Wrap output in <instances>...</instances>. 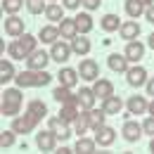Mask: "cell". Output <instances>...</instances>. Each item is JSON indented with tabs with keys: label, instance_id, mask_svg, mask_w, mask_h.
Instances as JSON below:
<instances>
[{
	"label": "cell",
	"instance_id": "cell-31",
	"mask_svg": "<svg viewBox=\"0 0 154 154\" xmlns=\"http://www.w3.org/2000/svg\"><path fill=\"white\" fill-rule=\"evenodd\" d=\"M14 76H17V74H14V66H12V62H5V59H2V62H0V83L5 85L7 81H12Z\"/></svg>",
	"mask_w": 154,
	"mask_h": 154
},
{
	"label": "cell",
	"instance_id": "cell-28",
	"mask_svg": "<svg viewBox=\"0 0 154 154\" xmlns=\"http://www.w3.org/2000/svg\"><path fill=\"white\" fill-rule=\"evenodd\" d=\"M76 26H78V33H90L93 31V17L88 12L76 14Z\"/></svg>",
	"mask_w": 154,
	"mask_h": 154
},
{
	"label": "cell",
	"instance_id": "cell-3",
	"mask_svg": "<svg viewBox=\"0 0 154 154\" xmlns=\"http://www.w3.org/2000/svg\"><path fill=\"white\" fill-rule=\"evenodd\" d=\"M36 123H38V119L26 112V114H21V116H14V121H12V131H14V133H21V135L31 133V131L36 128Z\"/></svg>",
	"mask_w": 154,
	"mask_h": 154
},
{
	"label": "cell",
	"instance_id": "cell-42",
	"mask_svg": "<svg viewBox=\"0 0 154 154\" xmlns=\"http://www.w3.org/2000/svg\"><path fill=\"white\" fill-rule=\"evenodd\" d=\"M62 5H64V7H66V10H76L78 5H81V0H64V2H62Z\"/></svg>",
	"mask_w": 154,
	"mask_h": 154
},
{
	"label": "cell",
	"instance_id": "cell-45",
	"mask_svg": "<svg viewBox=\"0 0 154 154\" xmlns=\"http://www.w3.org/2000/svg\"><path fill=\"white\" fill-rule=\"evenodd\" d=\"M140 2H142L145 7H149V5H154V0H140Z\"/></svg>",
	"mask_w": 154,
	"mask_h": 154
},
{
	"label": "cell",
	"instance_id": "cell-48",
	"mask_svg": "<svg viewBox=\"0 0 154 154\" xmlns=\"http://www.w3.org/2000/svg\"><path fill=\"white\" fill-rule=\"evenodd\" d=\"M149 149L154 152V135H152V142H149Z\"/></svg>",
	"mask_w": 154,
	"mask_h": 154
},
{
	"label": "cell",
	"instance_id": "cell-46",
	"mask_svg": "<svg viewBox=\"0 0 154 154\" xmlns=\"http://www.w3.org/2000/svg\"><path fill=\"white\" fill-rule=\"evenodd\" d=\"M147 43H149V48H152V50H154V33H152V36H149V40H147Z\"/></svg>",
	"mask_w": 154,
	"mask_h": 154
},
{
	"label": "cell",
	"instance_id": "cell-18",
	"mask_svg": "<svg viewBox=\"0 0 154 154\" xmlns=\"http://www.w3.org/2000/svg\"><path fill=\"white\" fill-rule=\"evenodd\" d=\"M85 114H88V121H90V128L93 131H97L100 126H104V119H107V112L100 107V109H85Z\"/></svg>",
	"mask_w": 154,
	"mask_h": 154
},
{
	"label": "cell",
	"instance_id": "cell-36",
	"mask_svg": "<svg viewBox=\"0 0 154 154\" xmlns=\"http://www.w3.org/2000/svg\"><path fill=\"white\" fill-rule=\"evenodd\" d=\"M36 40H38V38H33V36H29V33H24V36H19V43H21V48L26 50V55H31V52H36Z\"/></svg>",
	"mask_w": 154,
	"mask_h": 154
},
{
	"label": "cell",
	"instance_id": "cell-47",
	"mask_svg": "<svg viewBox=\"0 0 154 154\" xmlns=\"http://www.w3.org/2000/svg\"><path fill=\"white\" fill-rule=\"evenodd\" d=\"M147 112H149V114L154 116V102H149V109H147Z\"/></svg>",
	"mask_w": 154,
	"mask_h": 154
},
{
	"label": "cell",
	"instance_id": "cell-43",
	"mask_svg": "<svg viewBox=\"0 0 154 154\" xmlns=\"http://www.w3.org/2000/svg\"><path fill=\"white\" fill-rule=\"evenodd\" d=\"M145 14H147V21H152V24H154V5L147 7V12H145Z\"/></svg>",
	"mask_w": 154,
	"mask_h": 154
},
{
	"label": "cell",
	"instance_id": "cell-19",
	"mask_svg": "<svg viewBox=\"0 0 154 154\" xmlns=\"http://www.w3.org/2000/svg\"><path fill=\"white\" fill-rule=\"evenodd\" d=\"M59 36H62V33H59V26L48 24V26H43V29H40L38 40H43V43H50V45H52V43H57V40H59Z\"/></svg>",
	"mask_w": 154,
	"mask_h": 154
},
{
	"label": "cell",
	"instance_id": "cell-11",
	"mask_svg": "<svg viewBox=\"0 0 154 154\" xmlns=\"http://www.w3.org/2000/svg\"><path fill=\"white\" fill-rule=\"evenodd\" d=\"M121 133H123V137H126L128 142H137L140 135L145 133V128H142V123H137V121H126Z\"/></svg>",
	"mask_w": 154,
	"mask_h": 154
},
{
	"label": "cell",
	"instance_id": "cell-5",
	"mask_svg": "<svg viewBox=\"0 0 154 154\" xmlns=\"http://www.w3.org/2000/svg\"><path fill=\"white\" fill-rule=\"evenodd\" d=\"M78 74L83 81H97L100 78V66H97L95 59H83L81 66H78Z\"/></svg>",
	"mask_w": 154,
	"mask_h": 154
},
{
	"label": "cell",
	"instance_id": "cell-41",
	"mask_svg": "<svg viewBox=\"0 0 154 154\" xmlns=\"http://www.w3.org/2000/svg\"><path fill=\"white\" fill-rule=\"evenodd\" d=\"M100 2H102V0H81V5H83L85 10H97Z\"/></svg>",
	"mask_w": 154,
	"mask_h": 154
},
{
	"label": "cell",
	"instance_id": "cell-22",
	"mask_svg": "<svg viewBox=\"0 0 154 154\" xmlns=\"http://www.w3.org/2000/svg\"><path fill=\"white\" fill-rule=\"evenodd\" d=\"M147 109H149V104L142 95H133L128 100V114H145Z\"/></svg>",
	"mask_w": 154,
	"mask_h": 154
},
{
	"label": "cell",
	"instance_id": "cell-6",
	"mask_svg": "<svg viewBox=\"0 0 154 154\" xmlns=\"http://www.w3.org/2000/svg\"><path fill=\"white\" fill-rule=\"evenodd\" d=\"M55 142H57V135L52 133L50 128H48V131H40V133L36 135V145H38L40 152H52V149H55Z\"/></svg>",
	"mask_w": 154,
	"mask_h": 154
},
{
	"label": "cell",
	"instance_id": "cell-25",
	"mask_svg": "<svg viewBox=\"0 0 154 154\" xmlns=\"http://www.w3.org/2000/svg\"><path fill=\"white\" fill-rule=\"evenodd\" d=\"M52 97L57 100L59 104H66V102H78V95H74V93H71V88H66V85H59V88H55Z\"/></svg>",
	"mask_w": 154,
	"mask_h": 154
},
{
	"label": "cell",
	"instance_id": "cell-9",
	"mask_svg": "<svg viewBox=\"0 0 154 154\" xmlns=\"http://www.w3.org/2000/svg\"><path fill=\"white\" fill-rule=\"evenodd\" d=\"M114 140H116V131L112 128V126H100V128L95 131V142L100 145V147H109Z\"/></svg>",
	"mask_w": 154,
	"mask_h": 154
},
{
	"label": "cell",
	"instance_id": "cell-33",
	"mask_svg": "<svg viewBox=\"0 0 154 154\" xmlns=\"http://www.w3.org/2000/svg\"><path fill=\"white\" fill-rule=\"evenodd\" d=\"M45 17L50 21H62L64 19V7H62V5H55V2L48 5V7H45Z\"/></svg>",
	"mask_w": 154,
	"mask_h": 154
},
{
	"label": "cell",
	"instance_id": "cell-13",
	"mask_svg": "<svg viewBox=\"0 0 154 154\" xmlns=\"http://www.w3.org/2000/svg\"><path fill=\"white\" fill-rule=\"evenodd\" d=\"M50 59H52V57H50L48 52H43V50H36V52H31V55L26 57V64H29V69H45Z\"/></svg>",
	"mask_w": 154,
	"mask_h": 154
},
{
	"label": "cell",
	"instance_id": "cell-16",
	"mask_svg": "<svg viewBox=\"0 0 154 154\" xmlns=\"http://www.w3.org/2000/svg\"><path fill=\"white\" fill-rule=\"evenodd\" d=\"M93 90H95V95L100 97V100H107L109 95H114V83L107 81V78H97L95 85H93Z\"/></svg>",
	"mask_w": 154,
	"mask_h": 154
},
{
	"label": "cell",
	"instance_id": "cell-21",
	"mask_svg": "<svg viewBox=\"0 0 154 154\" xmlns=\"http://www.w3.org/2000/svg\"><path fill=\"white\" fill-rule=\"evenodd\" d=\"M76 95H78V104H81L83 109H93V107H95L97 95H95L93 88H81V93H76Z\"/></svg>",
	"mask_w": 154,
	"mask_h": 154
},
{
	"label": "cell",
	"instance_id": "cell-12",
	"mask_svg": "<svg viewBox=\"0 0 154 154\" xmlns=\"http://www.w3.org/2000/svg\"><path fill=\"white\" fill-rule=\"evenodd\" d=\"M78 69H71V66H64V69H59V74H57V78H59V85H66V88H74L78 83Z\"/></svg>",
	"mask_w": 154,
	"mask_h": 154
},
{
	"label": "cell",
	"instance_id": "cell-44",
	"mask_svg": "<svg viewBox=\"0 0 154 154\" xmlns=\"http://www.w3.org/2000/svg\"><path fill=\"white\" fill-rule=\"evenodd\" d=\"M147 95H154V78L147 81Z\"/></svg>",
	"mask_w": 154,
	"mask_h": 154
},
{
	"label": "cell",
	"instance_id": "cell-30",
	"mask_svg": "<svg viewBox=\"0 0 154 154\" xmlns=\"http://www.w3.org/2000/svg\"><path fill=\"white\" fill-rule=\"evenodd\" d=\"M26 112L29 114H33L36 119H43V116L48 114V107H45V102H40V100H33V102H29V107H26Z\"/></svg>",
	"mask_w": 154,
	"mask_h": 154
},
{
	"label": "cell",
	"instance_id": "cell-8",
	"mask_svg": "<svg viewBox=\"0 0 154 154\" xmlns=\"http://www.w3.org/2000/svg\"><path fill=\"white\" fill-rule=\"evenodd\" d=\"M50 131L57 135V140H66V137L71 135L69 121H64L62 116H55V119H50Z\"/></svg>",
	"mask_w": 154,
	"mask_h": 154
},
{
	"label": "cell",
	"instance_id": "cell-1",
	"mask_svg": "<svg viewBox=\"0 0 154 154\" xmlns=\"http://www.w3.org/2000/svg\"><path fill=\"white\" fill-rule=\"evenodd\" d=\"M50 78L52 76H50L45 69H26V71L17 74L14 81H17L19 88H43V85L50 83Z\"/></svg>",
	"mask_w": 154,
	"mask_h": 154
},
{
	"label": "cell",
	"instance_id": "cell-32",
	"mask_svg": "<svg viewBox=\"0 0 154 154\" xmlns=\"http://www.w3.org/2000/svg\"><path fill=\"white\" fill-rule=\"evenodd\" d=\"M142 12H145V5H142L140 0H126V14H128V17L137 19Z\"/></svg>",
	"mask_w": 154,
	"mask_h": 154
},
{
	"label": "cell",
	"instance_id": "cell-15",
	"mask_svg": "<svg viewBox=\"0 0 154 154\" xmlns=\"http://www.w3.org/2000/svg\"><path fill=\"white\" fill-rule=\"evenodd\" d=\"M83 112V107L78 104V102H66V104H62V109H59V116L64 119V121H69V123H74L78 119V114Z\"/></svg>",
	"mask_w": 154,
	"mask_h": 154
},
{
	"label": "cell",
	"instance_id": "cell-35",
	"mask_svg": "<svg viewBox=\"0 0 154 154\" xmlns=\"http://www.w3.org/2000/svg\"><path fill=\"white\" fill-rule=\"evenodd\" d=\"M102 29L104 31H116V29H121V21L116 14H104L102 17Z\"/></svg>",
	"mask_w": 154,
	"mask_h": 154
},
{
	"label": "cell",
	"instance_id": "cell-20",
	"mask_svg": "<svg viewBox=\"0 0 154 154\" xmlns=\"http://www.w3.org/2000/svg\"><path fill=\"white\" fill-rule=\"evenodd\" d=\"M59 33H62V38H76L78 36V26H76V17L74 19H64L59 21Z\"/></svg>",
	"mask_w": 154,
	"mask_h": 154
},
{
	"label": "cell",
	"instance_id": "cell-27",
	"mask_svg": "<svg viewBox=\"0 0 154 154\" xmlns=\"http://www.w3.org/2000/svg\"><path fill=\"white\" fill-rule=\"evenodd\" d=\"M95 147H97V142L95 140H90V137H78L76 140V147H74V152H81V154H90V152H95Z\"/></svg>",
	"mask_w": 154,
	"mask_h": 154
},
{
	"label": "cell",
	"instance_id": "cell-17",
	"mask_svg": "<svg viewBox=\"0 0 154 154\" xmlns=\"http://www.w3.org/2000/svg\"><path fill=\"white\" fill-rule=\"evenodd\" d=\"M102 109L107 112V116H114V114H119V112L123 109V102H121L119 95H109L107 100H102Z\"/></svg>",
	"mask_w": 154,
	"mask_h": 154
},
{
	"label": "cell",
	"instance_id": "cell-34",
	"mask_svg": "<svg viewBox=\"0 0 154 154\" xmlns=\"http://www.w3.org/2000/svg\"><path fill=\"white\" fill-rule=\"evenodd\" d=\"M88 128H90V121H88V114H85V109H83V112L78 114V119L74 121V131H76L78 135H83Z\"/></svg>",
	"mask_w": 154,
	"mask_h": 154
},
{
	"label": "cell",
	"instance_id": "cell-23",
	"mask_svg": "<svg viewBox=\"0 0 154 154\" xmlns=\"http://www.w3.org/2000/svg\"><path fill=\"white\" fill-rule=\"evenodd\" d=\"M85 33H78L76 38H71V50L76 52V55H81V57H85L88 52H90V40L83 38Z\"/></svg>",
	"mask_w": 154,
	"mask_h": 154
},
{
	"label": "cell",
	"instance_id": "cell-4",
	"mask_svg": "<svg viewBox=\"0 0 154 154\" xmlns=\"http://www.w3.org/2000/svg\"><path fill=\"white\" fill-rule=\"evenodd\" d=\"M71 45L69 43H64V40H57V43H52V48H50V57L55 59V62H66V59L71 57Z\"/></svg>",
	"mask_w": 154,
	"mask_h": 154
},
{
	"label": "cell",
	"instance_id": "cell-7",
	"mask_svg": "<svg viewBox=\"0 0 154 154\" xmlns=\"http://www.w3.org/2000/svg\"><path fill=\"white\" fill-rule=\"evenodd\" d=\"M5 33L12 36V38L24 36V19H19L17 14H10V17L5 19Z\"/></svg>",
	"mask_w": 154,
	"mask_h": 154
},
{
	"label": "cell",
	"instance_id": "cell-26",
	"mask_svg": "<svg viewBox=\"0 0 154 154\" xmlns=\"http://www.w3.org/2000/svg\"><path fill=\"white\" fill-rule=\"evenodd\" d=\"M121 38L123 40H135L140 36V26H137V21H126V24H121Z\"/></svg>",
	"mask_w": 154,
	"mask_h": 154
},
{
	"label": "cell",
	"instance_id": "cell-37",
	"mask_svg": "<svg viewBox=\"0 0 154 154\" xmlns=\"http://www.w3.org/2000/svg\"><path fill=\"white\" fill-rule=\"evenodd\" d=\"M24 2H26V0H2V12H7V14H17Z\"/></svg>",
	"mask_w": 154,
	"mask_h": 154
},
{
	"label": "cell",
	"instance_id": "cell-14",
	"mask_svg": "<svg viewBox=\"0 0 154 154\" xmlns=\"http://www.w3.org/2000/svg\"><path fill=\"white\" fill-rule=\"evenodd\" d=\"M123 55L128 57V62H140V59L145 57V45H142L140 40H128Z\"/></svg>",
	"mask_w": 154,
	"mask_h": 154
},
{
	"label": "cell",
	"instance_id": "cell-2",
	"mask_svg": "<svg viewBox=\"0 0 154 154\" xmlns=\"http://www.w3.org/2000/svg\"><path fill=\"white\" fill-rule=\"evenodd\" d=\"M21 109V93L19 88H7L2 93V104H0V114L5 116H17Z\"/></svg>",
	"mask_w": 154,
	"mask_h": 154
},
{
	"label": "cell",
	"instance_id": "cell-29",
	"mask_svg": "<svg viewBox=\"0 0 154 154\" xmlns=\"http://www.w3.org/2000/svg\"><path fill=\"white\" fill-rule=\"evenodd\" d=\"M7 55H10L12 59H26V57H29V55H26V50L21 48L19 38H17V40H12V43L7 45Z\"/></svg>",
	"mask_w": 154,
	"mask_h": 154
},
{
	"label": "cell",
	"instance_id": "cell-39",
	"mask_svg": "<svg viewBox=\"0 0 154 154\" xmlns=\"http://www.w3.org/2000/svg\"><path fill=\"white\" fill-rule=\"evenodd\" d=\"M12 145H14V131H2V133H0V147L7 149V147H12Z\"/></svg>",
	"mask_w": 154,
	"mask_h": 154
},
{
	"label": "cell",
	"instance_id": "cell-40",
	"mask_svg": "<svg viewBox=\"0 0 154 154\" xmlns=\"http://www.w3.org/2000/svg\"><path fill=\"white\" fill-rule=\"evenodd\" d=\"M142 128H145V133H147V135H154V116H149V119H145V123H142Z\"/></svg>",
	"mask_w": 154,
	"mask_h": 154
},
{
	"label": "cell",
	"instance_id": "cell-38",
	"mask_svg": "<svg viewBox=\"0 0 154 154\" xmlns=\"http://www.w3.org/2000/svg\"><path fill=\"white\" fill-rule=\"evenodd\" d=\"M26 7H29V12L31 14H40V12H45V0H26Z\"/></svg>",
	"mask_w": 154,
	"mask_h": 154
},
{
	"label": "cell",
	"instance_id": "cell-10",
	"mask_svg": "<svg viewBox=\"0 0 154 154\" xmlns=\"http://www.w3.org/2000/svg\"><path fill=\"white\" fill-rule=\"evenodd\" d=\"M126 74H128V83H131L133 88L147 85V69H145V66H131Z\"/></svg>",
	"mask_w": 154,
	"mask_h": 154
},
{
	"label": "cell",
	"instance_id": "cell-24",
	"mask_svg": "<svg viewBox=\"0 0 154 154\" xmlns=\"http://www.w3.org/2000/svg\"><path fill=\"white\" fill-rule=\"evenodd\" d=\"M107 64H109V69H112V71H119V74H123V71H128V69H131L126 55H109Z\"/></svg>",
	"mask_w": 154,
	"mask_h": 154
}]
</instances>
